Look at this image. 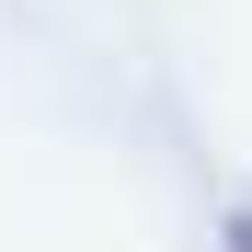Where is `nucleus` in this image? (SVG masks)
Masks as SVG:
<instances>
[{"instance_id": "f257e3e1", "label": "nucleus", "mask_w": 252, "mask_h": 252, "mask_svg": "<svg viewBox=\"0 0 252 252\" xmlns=\"http://www.w3.org/2000/svg\"><path fill=\"white\" fill-rule=\"evenodd\" d=\"M229 252H252V218H241V229H229Z\"/></svg>"}]
</instances>
